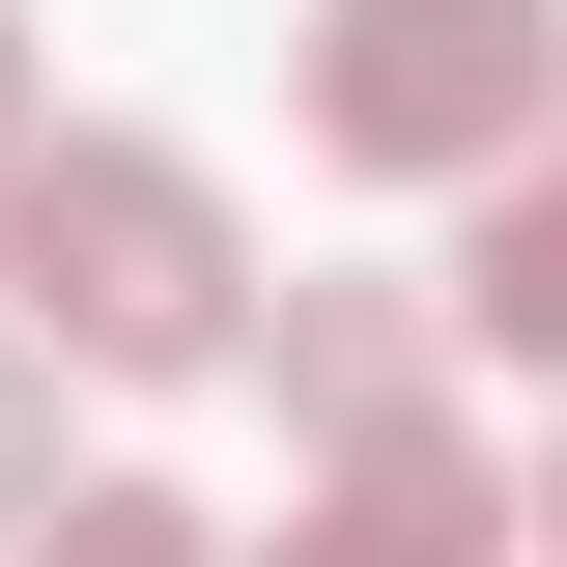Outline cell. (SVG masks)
I'll return each instance as SVG.
<instances>
[{"instance_id":"cell-1","label":"cell","mask_w":567,"mask_h":567,"mask_svg":"<svg viewBox=\"0 0 567 567\" xmlns=\"http://www.w3.org/2000/svg\"><path fill=\"white\" fill-rule=\"evenodd\" d=\"M0 284H29L58 369H256L227 171H171V142H29V171H0Z\"/></svg>"},{"instance_id":"cell-2","label":"cell","mask_w":567,"mask_h":567,"mask_svg":"<svg viewBox=\"0 0 567 567\" xmlns=\"http://www.w3.org/2000/svg\"><path fill=\"white\" fill-rule=\"evenodd\" d=\"M539 114H567V0H312V142L341 171L483 199V171H539Z\"/></svg>"},{"instance_id":"cell-3","label":"cell","mask_w":567,"mask_h":567,"mask_svg":"<svg viewBox=\"0 0 567 567\" xmlns=\"http://www.w3.org/2000/svg\"><path fill=\"white\" fill-rule=\"evenodd\" d=\"M256 369H284V425H312V454H369V425L454 398V284H284Z\"/></svg>"},{"instance_id":"cell-4","label":"cell","mask_w":567,"mask_h":567,"mask_svg":"<svg viewBox=\"0 0 567 567\" xmlns=\"http://www.w3.org/2000/svg\"><path fill=\"white\" fill-rule=\"evenodd\" d=\"M256 567H511V483L454 454V425H369V454H341L312 511H284Z\"/></svg>"},{"instance_id":"cell-5","label":"cell","mask_w":567,"mask_h":567,"mask_svg":"<svg viewBox=\"0 0 567 567\" xmlns=\"http://www.w3.org/2000/svg\"><path fill=\"white\" fill-rule=\"evenodd\" d=\"M454 341L567 369V142H539V171H483V227H454Z\"/></svg>"},{"instance_id":"cell-6","label":"cell","mask_w":567,"mask_h":567,"mask_svg":"<svg viewBox=\"0 0 567 567\" xmlns=\"http://www.w3.org/2000/svg\"><path fill=\"white\" fill-rule=\"evenodd\" d=\"M29 567H227V511H199V483H58Z\"/></svg>"},{"instance_id":"cell-7","label":"cell","mask_w":567,"mask_h":567,"mask_svg":"<svg viewBox=\"0 0 567 567\" xmlns=\"http://www.w3.org/2000/svg\"><path fill=\"white\" fill-rule=\"evenodd\" d=\"M85 454H58V341H0V511H58Z\"/></svg>"},{"instance_id":"cell-8","label":"cell","mask_w":567,"mask_h":567,"mask_svg":"<svg viewBox=\"0 0 567 567\" xmlns=\"http://www.w3.org/2000/svg\"><path fill=\"white\" fill-rule=\"evenodd\" d=\"M29 142H58V85H29V0H0V171H29Z\"/></svg>"},{"instance_id":"cell-9","label":"cell","mask_w":567,"mask_h":567,"mask_svg":"<svg viewBox=\"0 0 567 567\" xmlns=\"http://www.w3.org/2000/svg\"><path fill=\"white\" fill-rule=\"evenodd\" d=\"M511 539H539V567H567V454H539V483H511Z\"/></svg>"}]
</instances>
